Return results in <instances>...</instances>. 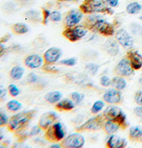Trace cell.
<instances>
[{"instance_id": "40", "label": "cell", "mask_w": 142, "mask_h": 148, "mask_svg": "<svg viewBox=\"0 0 142 148\" xmlns=\"http://www.w3.org/2000/svg\"><path fill=\"white\" fill-rule=\"evenodd\" d=\"M3 9L5 12H8V13H12L15 12L16 10V5L14 4V3H5L3 6Z\"/></svg>"}, {"instance_id": "52", "label": "cell", "mask_w": 142, "mask_h": 148, "mask_svg": "<svg viewBox=\"0 0 142 148\" xmlns=\"http://www.w3.org/2000/svg\"><path fill=\"white\" fill-rule=\"evenodd\" d=\"M139 20H140V21H142V15H141V16H140V17H139Z\"/></svg>"}, {"instance_id": "42", "label": "cell", "mask_w": 142, "mask_h": 148, "mask_svg": "<svg viewBox=\"0 0 142 148\" xmlns=\"http://www.w3.org/2000/svg\"><path fill=\"white\" fill-rule=\"evenodd\" d=\"M29 130V137H34V136H36V135H38L43 130L39 127V125H36V126H34V127H32L30 130Z\"/></svg>"}, {"instance_id": "50", "label": "cell", "mask_w": 142, "mask_h": 148, "mask_svg": "<svg viewBox=\"0 0 142 148\" xmlns=\"http://www.w3.org/2000/svg\"><path fill=\"white\" fill-rule=\"evenodd\" d=\"M57 1L60 3H76L79 0H57Z\"/></svg>"}, {"instance_id": "10", "label": "cell", "mask_w": 142, "mask_h": 148, "mask_svg": "<svg viewBox=\"0 0 142 148\" xmlns=\"http://www.w3.org/2000/svg\"><path fill=\"white\" fill-rule=\"evenodd\" d=\"M115 40L118 42L120 45L124 48H132L134 45V40L132 36L128 33V31L124 29H119L115 31Z\"/></svg>"}, {"instance_id": "5", "label": "cell", "mask_w": 142, "mask_h": 148, "mask_svg": "<svg viewBox=\"0 0 142 148\" xmlns=\"http://www.w3.org/2000/svg\"><path fill=\"white\" fill-rule=\"evenodd\" d=\"M106 122V119L104 115L102 114H97L92 118L88 119L85 123L83 124L75 127V130L77 132H84V131H97L103 128Z\"/></svg>"}, {"instance_id": "20", "label": "cell", "mask_w": 142, "mask_h": 148, "mask_svg": "<svg viewBox=\"0 0 142 148\" xmlns=\"http://www.w3.org/2000/svg\"><path fill=\"white\" fill-rule=\"evenodd\" d=\"M119 129H120L119 124L117 123L114 122V121H110V120H106V122L102 128V130L105 131V133L108 134V135L115 134L118 131Z\"/></svg>"}, {"instance_id": "16", "label": "cell", "mask_w": 142, "mask_h": 148, "mask_svg": "<svg viewBox=\"0 0 142 148\" xmlns=\"http://www.w3.org/2000/svg\"><path fill=\"white\" fill-rule=\"evenodd\" d=\"M103 49L111 56H117L120 51L119 44L115 39H108L103 45Z\"/></svg>"}, {"instance_id": "7", "label": "cell", "mask_w": 142, "mask_h": 148, "mask_svg": "<svg viewBox=\"0 0 142 148\" xmlns=\"http://www.w3.org/2000/svg\"><path fill=\"white\" fill-rule=\"evenodd\" d=\"M85 140L80 133H73L66 137L61 142V147L63 148H82L84 145Z\"/></svg>"}, {"instance_id": "18", "label": "cell", "mask_w": 142, "mask_h": 148, "mask_svg": "<svg viewBox=\"0 0 142 148\" xmlns=\"http://www.w3.org/2000/svg\"><path fill=\"white\" fill-rule=\"evenodd\" d=\"M122 113H123V111L119 108L117 106H109L103 112V115H104L106 120H110V121H115Z\"/></svg>"}, {"instance_id": "34", "label": "cell", "mask_w": 142, "mask_h": 148, "mask_svg": "<svg viewBox=\"0 0 142 148\" xmlns=\"http://www.w3.org/2000/svg\"><path fill=\"white\" fill-rule=\"evenodd\" d=\"M39 76H38L35 73H30L28 75L27 78H26V82L29 84H36L38 82H39Z\"/></svg>"}, {"instance_id": "15", "label": "cell", "mask_w": 142, "mask_h": 148, "mask_svg": "<svg viewBox=\"0 0 142 148\" xmlns=\"http://www.w3.org/2000/svg\"><path fill=\"white\" fill-rule=\"evenodd\" d=\"M126 58L130 61L134 70H140L142 69V55L138 51H128L126 53Z\"/></svg>"}, {"instance_id": "13", "label": "cell", "mask_w": 142, "mask_h": 148, "mask_svg": "<svg viewBox=\"0 0 142 148\" xmlns=\"http://www.w3.org/2000/svg\"><path fill=\"white\" fill-rule=\"evenodd\" d=\"M58 118H59V116L55 112H54V111L46 112L41 115L39 121H38V125H39V127L43 130H45L51 124L54 123L55 122H57Z\"/></svg>"}, {"instance_id": "27", "label": "cell", "mask_w": 142, "mask_h": 148, "mask_svg": "<svg viewBox=\"0 0 142 148\" xmlns=\"http://www.w3.org/2000/svg\"><path fill=\"white\" fill-rule=\"evenodd\" d=\"M141 9H142V5L139 2H132L129 5H127L125 11L128 14L135 15L141 11Z\"/></svg>"}, {"instance_id": "31", "label": "cell", "mask_w": 142, "mask_h": 148, "mask_svg": "<svg viewBox=\"0 0 142 148\" xmlns=\"http://www.w3.org/2000/svg\"><path fill=\"white\" fill-rule=\"evenodd\" d=\"M7 90H8V93L9 95L12 98H15V97H18L21 93V90L20 89L18 88L17 85H15L14 84H11L8 85L7 87Z\"/></svg>"}, {"instance_id": "6", "label": "cell", "mask_w": 142, "mask_h": 148, "mask_svg": "<svg viewBox=\"0 0 142 148\" xmlns=\"http://www.w3.org/2000/svg\"><path fill=\"white\" fill-rule=\"evenodd\" d=\"M88 29L84 25H75L74 27L65 28L62 31V36L69 42L75 43L81 40L88 33Z\"/></svg>"}, {"instance_id": "28", "label": "cell", "mask_w": 142, "mask_h": 148, "mask_svg": "<svg viewBox=\"0 0 142 148\" xmlns=\"http://www.w3.org/2000/svg\"><path fill=\"white\" fill-rule=\"evenodd\" d=\"M22 105L20 101L16 100V99H12L9 100L6 103V108L10 111V112H18L21 109Z\"/></svg>"}, {"instance_id": "17", "label": "cell", "mask_w": 142, "mask_h": 148, "mask_svg": "<svg viewBox=\"0 0 142 148\" xmlns=\"http://www.w3.org/2000/svg\"><path fill=\"white\" fill-rule=\"evenodd\" d=\"M127 145V142L124 138H122L115 134L109 136L107 140L106 147L108 148H123Z\"/></svg>"}, {"instance_id": "12", "label": "cell", "mask_w": 142, "mask_h": 148, "mask_svg": "<svg viewBox=\"0 0 142 148\" xmlns=\"http://www.w3.org/2000/svg\"><path fill=\"white\" fill-rule=\"evenodd\" d=\"M103 100H104V102L110 104V105L120 104L123 101L122 93L120 90L115 88L108 89V90L105 91L104 94H103Z\"/></svg>"}, {"instance_id": "1", "label": "cell", "mask_w": 142, "mask_h": 148, "mask_svg": "<svg viewBox=\"0 0 142 148\" xmlns=\"http://www.w3.org/2000/svg\"><path fill=\"white\" fill-rule=\"evenodd\" d=\"M83 25L86 27L89 31L99 33L106 37L113 36L115 34V25L107 21L97 13L88 14L84 18Z\"/></svg>"}, {"instance_id": "30", "label": "cell", "mask_w": 142, "mask_h": 148, "mask_svg": "<svg viewBox=\"0 0 142 148\" xmlns=\"http://www.w3.org/2000/svg\"><path fill=\"white\" fill-rule=\"evenodd\" d=\"M105 106V103H104V100L101 101V100H97L96 102H94V104L93 105L92 108H91V113L93 114H97L98 113H99L102 109L103 107Z\"/></svg>"}, {"instance_id": "45", "label": "cell", "mask_w": 142, "mask_h": 148, "mask_svg": "<svg viewBox=\"0 0 142 148\" xmlns=\"http://www.w3.org/2000/svg\"><path fill=\"white\" fill-rule=\"evenodd\" d=\"M7 92H8L7 89H5L2 85H0V100H4L5 99Z\"/></svg>"}, {"instance_id": "32", "label": "cell", "mask_w": 142, "mask_h": 148, "mask_svg": "<svg viewBox=\"0 0 142 148\" xmlns=\"http://www.w3.org/2000/svg\"><path fill=\"white\" fill-rule=\"evenodd\" d=\"M70 99L74 101L75 105H79L84 99V95L79 92H73L70 94Z\"/></svg>"}, {"instance_id": "43", "label": "cell", "mask_w": 142, "mask_h": 148, "mask_svg": "<svg viewBox=\"0 0 142 148\" xmlns=\"http://www.w3.org/2000/svg\"><path fill=\"white\" fill-rule=\"evenodd\" d=\"M134 101L137 105L142 106V90H139L134 95Z\"/></svg>"}, {"instance_id": "49", "label": "cell", "mask_w": 142, "mask_h": 148, "mask_svg": "<svg viewBox=\"0 0 142 148\" xmlns=\"http://www.w3.org/2000/svg\"><path fill=\"white\" fill-rule=\"evenodd\" d=\"M11 38V35L10 34H5V36H3L2 37H0V43L2 44H5L9 41V39Z\"/></svg>"}, {"instance_id": "41", "label": "cell", "mask_w": 142, "mask_h": 148, "mask_svg": "<svg viewBox=\"0 0 142 148\" xmlns=\"http://www.w3.org/2000/svg\"><path fill=\"white\" fill-rule=\"evenodd\" d=\"M99 83L103 87H108L111 85V79L107 75H102L99 79Z\"/></svg>"}, {"instance_id": "19", "label": "cell", "mask_w": 142, "mask_h": 148, "mask_svg": "<svg viewBox=\"0 0 142 148\" xmlns=\"http://www.w3.org/2000/svg\"><path fill=\"white\" fill-rule=\"evenodd\" d=\"M75 106V104L72 99H60L58 103L55 104V108L59 111H65V112H69L73 110Z\"/></svg>"}, {"instance_id": "51", "label": "cell", "mask_w": 142, "mask_h": 148, "mask_svg": "<svg viewBox=\"0 0 142 148\" xmlns=\"http://www.w3.org/2000/svg\"><path fill=\"white\" fill-rule=\"evenodd\" d=\"M51 148H60L61 147V145L60 144H54V145H50Z\"/></svg>"}, {"instance_id": "39", "label": "cell", "mask_w": 142, "mask_h": 148, "mask_svg": "<svg viewBox=\"0 0 142 148\" xmlns=\"http://www.w3.org/2000/svg\"><path fill=\"white\" fill-rule=\"evenodd\" d=\"M77 60L75 58H69V59H64L60 61V64L64 65V66H73L76 64Z\"/></svg>"}, {"instance_id": "26", "label": "cell", "mask_w": 142, "mask_h": 148, "mask_svg": "<svg viewBox=\"0 0 142 148\" xmlns=\"http://www.w3.org/2000/svg\"><path fill=\"white\" fill-rule=\"evenodd\" d=\"M24 69L21 66H14V68H12L10 72H9V75L10 77L12 79V80H21L24 75Z\"/></svg>"}, {"instance_id": "33", "label": "cell", "mask_w": 142, "mask_h": 148, "mask_svg": "<svg viewBox=\"0 0 142 148\" xmlns=\"http://www.w3.org/2000/svg\"><path fill=\"white\" fill-rule=\"evenodd\" d=\"M41 13H42V24L43 25H47L48 22H49V18H50V14H51V12L49 9L45 8V7H42V11H41Z\"/></svg>"}, {"instance_id": "37", "label": "cell", "mask_w": 142, "mask_h": 148, "mask_svg": "<svg viewBox=\"0 0 142 148\" xmlns=\"http://www.w3.org/2000/svg\"><path fill=\"white\" fill-rule=\"evenodd\" d=\"M62 19V16H61V13L59 12V11H53V12H51V14H50V21L51 22H59Z\"/></svg>"}, {"instance_id": "8", "label": "cell", "mask_w": 142, "mask_h": 148, "mask_svg": "<svg viewBox=\"0 0 142 148\" xmlns=\"http://www.w3.org/2000/svg\"><path fill=\"white\" fill-rule=\"evenodd\" d=\"M84 18V13L79 9H71L69 10L63 19V25L65 28L74 27L78 25Z\"/></svg>"}, {"instance_id": "44", "label": "cell", "mask_w": 142, "mask_h": 148, "mask_svg": "<svg viewBox=\"0 0 142 148\" xmlns=\"http://www.w3.org/2000/svg\"><path fill=\"white\" fill-rule=\"evenodd\" d=\"M14 1H15L18 5H20L27 6V5H32V3L34 2V0H14Z\"/></svg>"}, {"instance_id": "2", "label": "cell", "mask_w": 142, "mask_h": 148, "mask_svg": "<svg viewBox=\"0 0 142 148\" xmlns=\"http://www.w3.org/2000/svg\"><path fill=\"white\" fill-rule=\"evenodd\" d=\"M79 10L85 15L93 13L114 14L113 8L109 7L105 0H84L79 5Z\"/></svg>"}, {"instance_id": "46", "label": "cell", "mask_w": 142, "mask_h": 148, "mask_svg": "<svg viewBox=\"0 0 142 148\" xmlns=\"http://www.w3.org/2000/svg\"><path fill=\"white\" fill-rule=\"evenodd\" d=\"M105 1H106L107 5L111 8L117 7L118 4H119V0H105Z\"/></svg>"}, {"instance_id": "48", "label": "cell", "mask_w": 142, "mask_h": 148, "mask_svg": "<svg viewBox=\"0 0 142 148\" xmlns=\"http://www.w3.org/2000/svg\"><path fill=\"white\" fill-rule=\"evenodd\" d=\"M6 50H7V49H6L5 44L0 43V58H2V57L5 54Z\"/></svg>"}, {"instance_id": "4", "label": "cell", "mask_w": 142, "mask_h": 148, "mask_svg": "<svg viewBox=\"0 0 142 148\" xmlns=\"http://www.w3.org/2000/svg\"><path fill=\"white\" fill-rule=\"evenodd\" d=\"M66 129L60 122H55L51 124L45 132V138L53 143L61 142L66 138Z\"/></svg>"}, {"instance_id": "25", "label": "cell", "mask_w": 142, "mask_h": 148, "mask_svg": "<svg viewBox=\"0 0 142 148\" xmlns=\"http://www.w3.org/2000/svg\"><path fill=\"white\" fill-rule=\"evenodd\" d=\"M11 30L15 35H25L29 32V29L25 23L17 22V23H14L11 26Z\"/></svg>"}, {"instance_id": "22", "label": "cell", "mask_w": 142, "mask_h": 148, "mask_svg": "<svg viewBox=\"0 0 142 148\" xmlns=\"http://www.w3.org/2000/svg\"><path fill=\"white\" fill-rule=\"evenodd\" d=\"M24 15L26 19L30 22L33 23L42 22V13L40 14V12H37L36 10H29L24 13Z\"/></svg>"}, {"instance_id": "38", "label": "cell", "mask_w": 142, "mask_h": 148, "mask_svg": "<svg viewBox=\"0 0 142 148\" xmlns=\"http://www.w3.org/2000/svg\"><path fill=\"white\" fill-rule=\"evenodd\" d=\"M9 122V117L7 114L2 111H0V128L7 126V123Z\"/></svg>"}, {"instance_id": "3", "label": "cell", "mask_w": 142, "mask_h": 148, "mask_svg": "<svg viewBox=\"0 0 142 148\" xmlns=\"http://www.w3.org/2000/svg\"><path fill=\"white\" fill-rule=\"evenodd\" d=\"M36 114V110H29L19 112L9 118L7 123V130L9 131L14 132L21 129L27 128L31 120L35 117Z\"/></svg>"}, {"instance_id": "23", "label": "cell", "mask_w": 142, "mask_h": 148, "mask_svg": "<svg viewBox=\"0 0 142 148\" xmlns=\"http://www.w3.org/2000/svg\"><path fill=\"white\" fill-rule=\"evenodd\" d=\"M111 86L118 90H123L126 88L127 84L126 81L124 80V77L115 75L111 79Z\"/></svg>"}, {"instance_id": "35", "label": "cell", "mask_w": 142, "mask_h": 148, "mask_svg": "<svg viewBox=\"0 0 142 148\" xmlns=\"http://www.w3.org/2000/svg\"><path fill=\"white\" fill-rule=\"evenodd\" d=\"M98 69H99V65L94 64V63H88L85 66V70H86V72L88 74H90V75H95L97 73Z\"/></svg>"}, {"instance_id": "11", "label": "cell", "mask_w": 142, "mask_h": 148, "mask_svg": "<svg viewBox=\"0 0 142 148\" xmlns=\"http://www.w3.org/2000/svg\"><path fill=\"white\" fill-rule=\"evenodd\" d=\"M62 56V51L58 47H51L47 49L43 54L45 64L54 65L58 62Z\"/></svg>"}, {"instance_id": "29", "label": "cell", "mask_w": 142, "mask_h": 148, "mask_svg": "<svg viewBox=\"0 0 142 148\" xmlns=\"http://www.w3.org/2000/svg\"><path fill=\"white\" fill-rule=\"evenodd\" d=\"M14 136L17 138L19 142H23L29 137V130H28L27 128L21 129L19 130L14 131Z\"/></svg>"}, {"instance_id": "9", "label": "cell", "mask_w": 142, "mask_h": 148, "mask_svg": "<svg viewBox=\"0 0 142 148\" xmlns=\"http://www.w3.org/2000/svg\"><path fill=\"white\" fill-rule=\"evenodd\" d=\"M134 71L135 70L132 69L130 61H129V60L126 57L123 58L114 69V73L115 74V75L123 76L124 78L132 75Z\"/></svg>"}, {"instance_id": "14", "label": "cell", "mask_w": 142, "mask_h": 148, "mask_svg": "<svg viewBox=\"0 0 142 148\" xmlns=\"http://www.w3.org/2000/svg\"><path fill=\"white\" fill-rule=\"evenodd\" d=\"M24 64L27 68L30 69H39L45 64L43 56L36 54V53H33V54H29L24 59Z\"/></svg>"}, {"instance_id": "24", "label": "cell", "mask_w": 142, "mask_h": 148, "mask_svg": "<svg viewBox=\"0 0 142 148\" xmlns=\"http://www.w3.org/2000/svg\"><path fill=\"white\" fill-rule=\"evenodd\" d=\"M62 99V93L59 90H54L50 91L45 94V99L46 102L50 104H56Z\"/></svg>"}, {"instance_id": "21", "label": "cell", "mask_w": 142, "mask_h": 148, "mask_svg": "<svg viewBox=\"0 0 142 148\" xmlns=\"http://www.w3.org/2000/svg\"><path fill=\"white\" fill-rule=\"evenodd\" d=\"M129 138L132 141H142V127L132 126L129 130Z\"/></svg>"}, {"instance_id": "36", "label": "cell", "mask_w": 142, "mask_h": 148, "mask_svg": "<svg viewBox=\"0 0 142 148\" xmlns=\"http://www.w3.org/2000/svg\"><path fill=\"white\" fill-rule=\"evenodd\" d=\"M42 69L44 72L50 73V74H56L59 72V69L56 68V66H54L53 64H44Z\"/></svg>"}, {"instance_id": "47", "label": "cell", "mask_w": 142, "mask_h": 148, "mask_svg": "<svg viewBox=\"0 0 142 148\" xmlns=\"http://www.w3.org/2000/svg\"><path fill=\"white\" fill-rule=\"evenodd\" d=\"M133 113L136 116L142 119V106H139L133 109Z\"/></svg>"}]
</instances>
